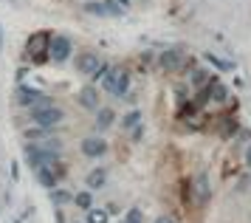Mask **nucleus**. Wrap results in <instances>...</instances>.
Listing matches in <instances>:
<instances>
[{
  "mask_svg": "<svg viewBox=\"0 0 251 223\" xmlns=\"http://www.w3.org/2000/svg\"><path fill=\"white\" fill-rule=\"evenodd\" d=\"M107 71H110V65H104V62H99V65H96V71L91 74V79H93V82H102V79L107 77Z\"/></svg>",
  "mask_w": 251,
  "mask_h": 223,
  "instance_id": "nucleus-22",
  "label": "nucleus"
},
{
  "mask_svg": "<svg viewBox=\"0 0 251 223\" xmlns=\"http://www.w3.org/2000/svg\"><path fill=\"white\" fill-rule=\"evenodd\" d=\"M23 161L28 169H43V167H51L54 161H59V141H31L28 139V144L23 147Z\"/></svg>",
  "mask_w": 251,
  "mask_h": 223,
  "instance_id": "nucleus-1",
  "label": "nucleus"
},
{
  "mask_svg": "<svg viewBox=\"0 0 251 223\" xmlns=\"http://www.w3.org/2000/svg\"><path fill=\"white\" fill-rule=\"evenodd\" d=\"M0 51H3V28H0Z\"/></svg>",
  "mask_w": 251,
  "mask_h": 223,
  "instance_id": "nucleus-28",
  "label": "nucleus"
},
{
  "mask_svg": "<svg viewBox=\"0 0 251 223\" xmlns=\"http://www.w3.org/2000/svg\"><path fill=\"white\" fill-rule=\"evenodd\" d=\"M246 164H249V167H251V147H249V150H246Z\"/></svg>",
  "mask_w": 251,
  "mask_h": 223,
  "instance_id": "nucleus-26",
  "label": "nucleus"
},
{
  "mask_svg": "<svg viewBox=\"0 0 251 223\" xmlns=\"http://www.w3.org/2000/svg\"><path fill=\"white\" fill-rule=\"evenodd\" d=\"M116 3H119V6H125V9L130 6V0H116Z\"/></svg>",
  "mask_w": 251,
  "mask_h": 223,
  "instance_id": "nucleus-27",
  "label": "nucleus"
},
{
  "mask_svg": "<svg viewBox=\"0 0 251 223\" xmlns=\"http://www.w3.org/2000/svg\"><path fill=\"white\" fill-rule=\"evenodd\" d=\"M152 223H175V221H172L170 215H158V218H155Z\"/></svg>",
  "mask_w": 251,
  "mask_h": 223,
  "instance_id": "nucleus-25",
  "label": "nucleus"
},
{
  "mask_svg": "<svg viewBox=\"0 0 251 223\" xmlns=\"http://www.w3.org/2000/svg\"><path fill=\"white\" fill-rule=\"evenodd\" d=\"M206 56V62H212L215 68H220V71H228L231 68V62H226V59H220V56H215V54H203Z\"/></svg>",
  "mask_w": 251,
  "mask_h": 223,
  "instance_id": "nucleus-21",
  "label": "nucleus"
},
{
  "mask_svg": "<svg viewBox=\"0 0 251 223\" xmlns=\"http://www.w3.org/2000/svg\"><path fill=\"white\" fill-rule=\"evenodd\" d=\"M85 184H88V190H102L104 184H107V169L104 167L91 169V172L85 175Z\"/></svg>",
  "mask_w": 251,
  "mask_h": 223,
  "instance_id": "nucleus-13",
  "label": "nucleus"
},
{
  "mask_svg": "<svg viewBox=\"0 0 251 223\" xmlns=\"http://www.w3.org/2000/svg\"><path fill=\"white\" fill-rule=\"evenodd\" d=\"M79 105L85 111H96L99 108V90H96V85H85L79 90Z\"/></svg>",
  "mask_w": 251,
  "mask_h": 223,
  "instance_id": "nucleus-12",
  "label": "nucleus"
},
{
  "mask_svg": "<svg viewBox=\"0 0 251 223\" xmlns=\"http://www.w3.org/2000/svg\"><path fill=\"white\" fill-rule=\"evenodd\" d=\"M141 221H144V212H141L138 206H133V209H127V215L119 223H141Z\"/></svg>",
  "mask_w": 251,
  "mask_h": 223,
  "instance_id": "nucleus-20",
  "label": "nucleus"
},
{
  "mask_svg": "<svg viewBox=\"0 0 251 223\" xmlns=\"http://www.w3.org/2000/svg\"><path fill=\"white\" fill-rule=\"evenodd\" d=\"M102 85H104V90H107L110 96L125 99L127 93H130V74H127L125 68H110L107 77L102 79Z\"/></svg>",
  "mask_w": 251,
  "mask_h": 223,
  "instance_id": "nucleus-3",
  "label": "nucleus"
},
{
  "mask_svg": "<svg viewBox=\"0 0 251 223\" xmlns=\"http://www.w3.org/2000/svg\"><path fill=\"white\" fill-rule=\"evenodd\" d=\"M48 198H51V203H57V206H65V203H71L74 192L59 190V187H51V190H48Z\"/></svg>",
  "mask_w": 251,
  "mask_h": 223,
  "instance_id": "nucleus-15",
  "label": "nucleus"
},
{
  "mask_svg": "<svg viewBox=\"0 0 251 223\" xmlns=\"http://www.w3.org/2000/svg\"><path fill=\"white\" fill-rule=\"evenodd\" d=\"M48 40H51V34L48 31H37L28 37V43H25V51L34 56L37 62H43V59H48L46 51H48Z\"/></svg>",
  "mask_w": 251,
  "mask_h": 223,
  "instance_id": "nucleus-6",
  "label": "nucleus"
},
{
  "mask_svg": "<svg viewBox=\"0 0 251 223\" xmlns=\"http://www.w3.org/2000/svg\"><path fill=\"white\" fill-rule=\"evenodd\" d=\"M85 11L96 17H122L125 6H119L116 0H104V3H85Z\"/></svg>",
  "mask_w": 251,
  "mask_h": 223,
  "instance_id": "nucleus-7",
  "label": "nucleus"
},
{
  "mask_svg": "<svg viewBox=\"0 0 251 223\" xmlns=\"http://www.w3.org/2000/svg\"><path fill=\"white\" fill-rule=\"evenodd\" d=\"M79 147H82V153H85L88 158H102L104 153H107V141H104L102 136H88Z\"/></svg>",
  "mask_w": 251,
  "mask_h": 223,
  "instance_id": "nucleus-9",
  "label": "nucleus"
},
{
  "mask_svg": "<svg viewBox=\"0 0 251 223\" xmlns=\"http://www.w3.org/2000/svg\"><path fill=\"white\" fill-rule=\"evenodd\" d=\"M209 79H215V74H209V71H192V79L189 82H192L195 88H206Z\"/></svg>",
  "mask_w": 251,
  "mask_h": 223,
  "instance_id": "nucleus-17",
  "label": "nucleus"
},
{
  "mask_svg": "<svg viewBox=\"0 0 251 223\" xmlns=\"http://www.w3.org/2000/svg\"><path fill=\"white\" fill-rule=\"evenodd\" d=\"M116 122V113L110 108H96V127L99 130H107V127H113Z\"/></svg>",
  "mask_w": 251,
  "mask_h": 223,
  "instance_id": "nucleus-14",
  "label": "nucleus"
},
{
  "mask_svg": "<svg viewBox=\"0 0 251 223\" xmlns=\"http://www.w3.org/2000/svg\"><path fill=\"white\" fill-rule=\"evenodd\" d=\"M138 122H141V111H130L127 116H122V122H119V124H122L125 130H133Z\"/></svg>",
  "mask_w": 251,
  "mask_h": 223,
  "instance_id": "nucleus-18",
  "label": "nucleus"
},
{
  "mask_svg": "<svg viewBox=\"0 0 251 223\" xmlns=\"http://www.w3.org/2000/svg\"><path fill=\"white\" fill-rule=\"evenodd\" d=\"M181 62H183V54L181 51H175V48L161 51L158 54V65L164 68V71H175V68H181Z\"/></svg>",
  "mask_w": 251,
  "mask_h": 223,
  "instance_id": "nucleus-11",
  "label": "nucleus"
},
{
  "mask_svg": "<svg viewBox=\"0 0 251 223\" xmlns=\"http://www.w3.org/2000/svg\"><path fill=\"white\" fill-rule=\"evenodd\" d=\"M28 119L37 124V127H48V130H54L59 124L65 122V111L54 105V102H48V105H37V108H28Z\"/></svg>",
  "mask_w": 251,
  "mask_h": 223,
  "instance_id": "nucleus-2",
  "label": "nucleus"
},
{
  "mask_svg": "<svg viewBox=\"0 0 251 223\" xmlns=\"http://www.w3.org/2000/svg\"><path fill=\"white\" fill-rule=\"evenodd\" d=\"M141 136H144V124L138 122L136 127H133V139H136V141H138V139H141Z\"/></svg>",
  "mask_w": 251,
  "mask_h": 223,
  "instance_id": "nucleus-24",
  "label": "nucleus"
},
{
  "mask_svg": "<svg viewBox=\"0 0 251 223\" xmlns=\"http://www.w3.org/2000/svg\"><path fill=\"white\" fill-rule=\"evenodd\" d=\"M192 190H195V203L203 206V203L209 201V195H212V190H209V172H206V169H201V172L195 175Z\"/></svg>",
  "mask_w": 251,
  "mask_h": 223,
  "instance_id": "nucleus-8",
  "label": "nucleus"
},
{
  "mask_svg": "<svg viewBox=\"0 0 251 223\" xmlns=\"http://www.w3.org/2000/svg\"><path fill=\"white\" fill-rule=\"evenodd\" d=\"M107 218H110V215H107V209H88V223H107Z\"/></svg>",
  "mask_w": 251,
  "mask_h": 223,
  "instance_id": "nucleus-19",
  "label": "nucleus"
},
{
  "mask_svg": "<svg viewBox=\"0 0 251 223\" xmlns=\"http://www.w3.org/2000/svg\"><path fill=\"white\" fill-rule=\"evenodd\" d=\"M14 99H17V105L20 108H37V105H48L51 102V96L48 93H43L40 88H31V85H17V90H14Z\"/></svg>",
  "mask_w": 251,
  "mask_h": 223,
  "instance_id": "nucleus-5",
  "label": "nucleus"
},
{
  "mask_svg": "<svg viewBox=\"0 0 251 223\" xmlns=\"http://www.w3.org/2000/svg\"><path fill=\"white\" fill-rule=\"evenodd\" d=\"M228 122H231V124H226V127H223V136H226V139L237 133V122H234V119H228Z\"/></svg>",
  "mask_w": 251,
  "mask_h": 223,
  "instance_id": "nucleus-23",
  "label": "nucleus"
},
{
  "mask_svg": "<svg viewBox=\"0 0 251 223\" xmlns=\"http://www.w3.org/2000/svg\"><path fill=\"white\" fill-rule=\"evenodd\" d=\"M71 51H74V43H71V37L65 34H54L51 40H48V51L46 56L54 62V65H62V62H68Z\"/></svg>",
  "mask_w": 251,
  "mask_h": 223,
  "instance_id": "nucleus-4",
  "label": "nucleus"
},
{
  "mask_svg": "<svg viewBox=\"0 0 251 223\" xmlns=\"http://www.w3.org/2000/svg\"><path fill=\"white\" fill-rule=\"evenodd\" d=\"M71 203H76L79 209H85V212H88V209L93 206V195H91V190H82V192H76V195L71 198Z\"/></svg>",
  "mask_w": 251,
  "mask_h": 223,
  "instance_id": "nucleus-16",
  "label": "nucleus"
},
{
  "mask_svg": "<svg viewBox=\"0 0 251 223\" xmlns=\"http://www.w3.org/2000/svg\"><path fill=\"white\" fill-rule=\"evenodd\" d=\"M102 59H99V54H93V51H85V54L76 56V71H79L82 77H91L93 71H96V65H99Z\"/></svg>",
  "mask_w": 251,
  "mask_h": 223,
  "instance_id": "nucleus-10",
  "label": "nucleus"
}]
</instances>
